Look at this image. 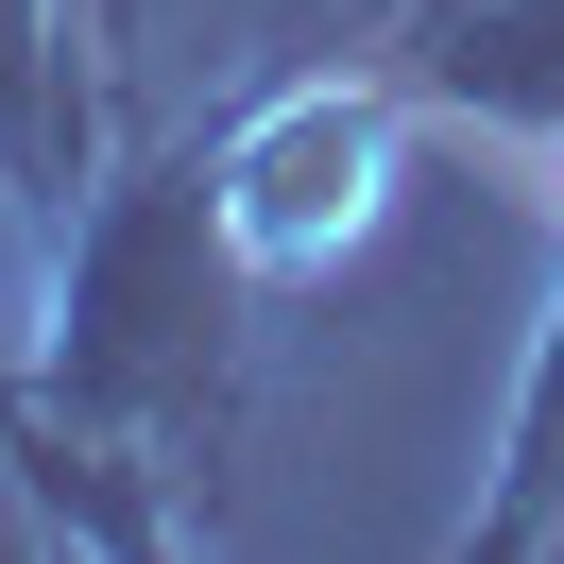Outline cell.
I'll list each match as a JSON object with an SVG mask.
<instances>
[{
    "mask_svg": "<svg viewBox=\"0 0 564 564\" xmlns=\"http://www.w3.org/2000/svg\"><path fill=\"white\" fill-rule=\"evenodd\" d=\"M240 325H257V257L223 223V120L154 138L52 223V325L18 343V377L120 496L172 513V547H188V479L240 427Z\"/></svg>",
    "mask_w": 564,
    "mask_h": 564,
    "instance_id": "1",
    "label": "cell"
},
{
    "mask_svg": "<svg viewBox=\"0 0 564 564\" xmlns=\"http://www.w3.org/2000/svg\"><path fill=\"white\" fill-rule=\"evenodd\" d=\"M393 154H411V69H274L223 104V223H240L257 274H325L359 223L393 206Z\"/></svg>",
    "mask_w": 564,
    "mask_h": 564,
    "instance_id": "2",
    "label": "cell"
},
{
    "mask_svg": "<svg viewBox=\"0 0 564 564\" xmlns=\"http://www.w3.org/2000/svg\"><path fill=\"white\" fill-rule=\"evenodd\" d=\"M393 69L479 138L564 154V0H393Z\"/></svg>",
    "mask_w": 564,
    "mask_h": 564,
    "instance_id": "3",
    "label": "cell"
},
{
    "mask_svg": "<svg viewBox=\"0 0 564 564\" xmlns=\"http://www.w3.org/2000/svg\"><path fill=\"white\" fill-rule=\"evenodd\" d=\"M564 530V274H547V325H530V377H513V427H496V496L462 513L479 564H530Z\"/></svg>",
    "mask_w": 564,
    "mask_h": 564,
    "instance_id": "4",
    "label": "cell"
},
{
    "mask_svg": "<svg viewBox=\"0 0 564 564\" xmlns=\"http://www.w3.org/2000/svg\"><path fill=\"white\" fill-rule=\"evenodd\" d=\"M104 18H120V0H86V35H104Z\"/></svg>",
    "mask_w": 564,
    "mask_h": 564,
    "instance_id": "5",
    "label": "cell"
}]
</instances>
